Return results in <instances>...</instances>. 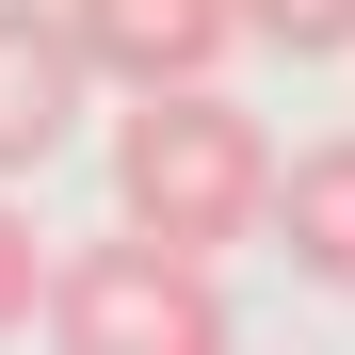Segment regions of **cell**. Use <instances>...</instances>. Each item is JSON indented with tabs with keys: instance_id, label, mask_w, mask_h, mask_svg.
<instances>
[{
	"instance_id": "obj_7",
	"label": "cell",
	"mask_w": 355,
	"mask_h": 355,
	"mask_svg": "<svg viewBox=\"0 0 355 355\" xmlns=\"http://www.w3.org/2000/svg\"><path fill=\"white\" fill-rule=\"evenodd\" d=\"M17 323H49V243H33V210L0 194V339Z\"/></svg>"
},
{
	"instance_id": "obj_1",
	"label": "cell",
	"mask_w": 355,
	"mask_h": 355,
	"mask_svg": "<svg viewBox=\"0 0 355 355\" xmlns=\"http://www.w3.org/2000/svg\"><path fill=\"white\" fill-rule=\"evenodd\" d=\"M113 210L194 243V259H226L243 226H275V130L226 81H146L113 113Z\"/></svg>"
},
{
	"instance_id": "obj_4",
	"label": "cell",
	"mask_w": 355,
	"mask_h": 355,
	"mask_svg": "<svg viewBox=\"0 0 355 355\" xmlns=\"http://www.w3.org/2000/svg\"><path fill=\"white\" fill-rule=\"evenodd\" d=\"M65 33H81V65L97 81H210L226 49H243V0H65Z\"/></svg>"
},
{
	"instance_id": "obj_5",
	"label": "cell",
	"mask_w": 355,
	"mask_h": 355,
	"mask_svg": "<svg viewBox=\"0 0 355 355\" xmlns=\"http://www.w3.org/2000/svg\"><path fill=\"white\" fill-rule=\"evenodd\" d=\"M275 259L307 291H355V130H323V146L275 162Z\"/></svg>"
},
{
	"instance_id": "obj_2",
	"label": "cell",
	"mask_w": 355,
	"mask_h": 355,
	"mask_svg": "<svg viewBox=\"0 0 355 355\" xmlns=\"http://www.w3.org/2000/svg\"><path fill=\"white\" fill-rule=\"evenodd\" d=\"M49 339H81V355H210L226 339V291H210L194 243H162V226L113 210V243L49 259Z\"/></svg>"
},
{
	"instance_id": "obj_6",
	"label": "cell",
	"mask_w": 355,
	"mask_h": 355,
	"mask_svg": "<svg viewBox=\"0 0 355 355\" xmlns=\"http://www.w3.org/2000/svg\"><path fill=\"white\" fill-rule=\"evenodd\" d=\"M243 33L275 49V65H339L355 49V0H243Z\"/></svg>"
},
{
	"instance_id": "obj_3",
	"label": "cell",
	"mask_w": 355,
	"mask_h": 355,
	"mask_svg": "<svg viewBox=\"0 0 355 355\" xmlns=\"http://www.w3.org/2000/svg\"><path fill=\"white\" fill-rule=\"evenodd\" d=\"M81 97H97V65H81L65 0H0V178H33L49 146H65Z\"/></svg>"
}]
</instances>
